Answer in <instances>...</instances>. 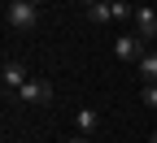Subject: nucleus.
Segmentation results:
<instances>
[{"label":"nucleus","mask_w":157,"mask_h":143,"mask_svg":"<svg viewBox=\"0 0 157 143\" xmlns=\"http://www.w3.org/2000/svg\"><path fill=\"white\" fill-rule=\"evenodd\" d=\"M0 78H5V91H22V87L31 83V78H26V65H22V61H5Z\"/></svg>","instance_id":"obj_3"},{"label":"nucleus","mask_w":157,"mask_h":143,"mask_svg":"<svg viewBox=\"0 0 157 143\" xmlns=\"http://www.w3.org/2000/svg\"><path fill=\"white\" fill-rule=\"evenodd\" d=\"M17 100H22V104H48L52 100V83L48 78H31V83L17 91Z\"/></svg>","instance_id":"obj_2"},{"label":"nucleus","mask_w":157,"mask_h":143,"mask_svg":"<svg viewBox=\"0 0 157 143\" xmlns=\"http://www.w3.org/2000/svg\"><path fill=\"white\" fill-rule=\"evenodd\" d=\"M140 74L148 78V83H157V48H148V52L140 56Z\"/></svg>","instance_id":"obj_7"},{"label":"nucleus","mask_w":157,"mask_h":143,"mask_svg":"<svg viewBox=\"0 0 157 143\" xmlns=\"http://www.w3.org/2000/svg\"><path fill=\"white\" fill-rule=\"evenodd\" d=\"M140 100L148 109H157V83H144V91H140Z\"/></svg>","instance_id":"obj_8"},{"label":"nucleus","mask_w":157,"mask_h":143,"mask_svg":"<svg viewBox=\"0 0 157 143\" xmlns=\"http://www.w3.org/2000/svg\"><path fill=\"white\" fill-rule=\"evenodd\" d=\"M74 126H78V134H92L96 126H101V113H92V109H78V113H74Z\"/></svg>","instance_id":"obj_6"},{"label":"nucleus","mask_w":157,"mask_h":143,"mask_svg":"<svg viewBox=\"0 0 157 143\" xmlns=\"http://www.w3.org/2000/svg\"><path fill=\"white\" fill-rule=\"evenodd\" d=\"M113 52L122 56V61H140V56H144L148 48H144V44H140L135 35H118V39H113Z\"/></svg>","instance_id":"obj_4"},{"label":"nucleus","mask_w":157,"mask_h":143,"mask_svg":"<svg viewBox=\"0 0 157 143\" xmlns=\"http://www.w3.org/2000/svg\"><path fill=\"white\" fill-rule=\"evenodd\" d=\"M39 17H44V9H39L35 0H9V5H5V26H13V30L39 26Z\"/></svg>","instance_id":"obj_1"},{"label":"nucleus","mask_w":157,"mask_h":143,"mask_svg":"<svg viewBox=\"0 0 157 143\" xmlns=\"http://www.w3.org/2000/svg\"><path fill=\"white\" fill-rule=\"evenodd\" d=\"M66 143H87V139H83V134H74V139H66Z\"/></svg>","instance_id":"obj_9"},{"label":"nucleus","mask_w":157,"mask_h":143,"mask_svg":"<svg viewBox=\"0 0 157 143\" xmlns=\"http://www.w3.org/2000/svg\"><path fill=\"white\" fill-rule=\"evenodd\" d=\"M135 30L148 44H157V9H135Z\"/></svg>","instance_id":"obj_5"},{"label":"nucleus","mask_w":157,"mask_h":143,"mask_svg":"<svg viewBox=\"0 0 157 143\" xmlns=\"http://www.w3.org/2000/svg\"><path fill=\"white\" fill-rule=\"evenodd\" d=\"M148 143H157V130H153V139H148Z\"/></svg>","instance_id":"obj_10"}]
</instances>
